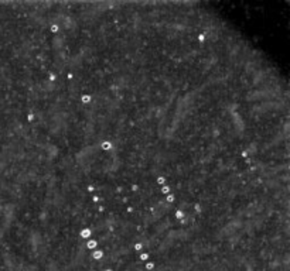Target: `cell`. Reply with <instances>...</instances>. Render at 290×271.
I'll return each instance as SVG.
<instances>
[{
	"label": "cell",
	"instance_id": "obj_5",
	"mask_svg": "<svg viewBox=\"0 0 290 271\" xmlns=\"http://www.w3.org/2000/svg\"><path fill=\"white\" fill-rule=\"evenodd\" d=\"M156 184L159 185V186H163V185H168V179L164 175H159V177L156 178Z\"/></svg>",
	"mask_w": 290,
	"mask_h": 271
},
{
	"label": "cell",
	"instance_id": "obj_9",
	"mask_svg": "<svg viewBox=\"0 0 290 271\" xmlns=\"http://www.w3.org/2000/svg\"><path fill=\"white\" fill-rule=\"evenodd\" d=\"M143 267L146 271H153L154 270V263H153L151 260H149V261H146V263L143 264Z\"/></svg>",
	"mask_w": 290,
	"mask_h": 271
},
{
	"label": "cell",
	"instance_id": "obj_6",
	"mask_svg": "<svg viewBox=\"0 0 290 271\" xmlns=\"http://www.w3.org/2000/svg\"><path fill=\"white\" fill-rule=\"evenodd\" d=\"M164 199H166L167 203H174V202L177 201V196H176V193L170 192V193H167V195H164Z\"/></svg>",
	"mask_w": 290,
	"mask_h": 271
},
{
	"label": "cell",
	"instance_id": "obj_10",
	"mask_svg": "<svg viewBox=\"0 0 290 271\" xmlns=\"http://www.w3.org/2000/svg\"><path fill=\"white\" fill-rule=\"evenodd\" d=\"M171 192V188H170V185H163V186H160V193L161 195H167V193Z\"/></svg>",
	"mask_w": 290,
	"mask_h": 271
},
{
	"label": "cell",
	"instance_id": "obj_3",
	"mask_svg": "<svg viewBox=\"0 0 290 271\" xmlns=\"http://www.w3.org/2000/svg\"><path fill=\"white\" fill-rule=\"evenodd\" d=\"M99 147H101V150H103V151H110L112 147H113V144L110 143L109 140H102L101 144H99Z\"/></svg>",
	"mask_w": 290,
	"mask_h": 271
},
{
	"label": "cell",
	"instance_id": "obj_4",
	"mask_svg": "<svg viewBox=\"0 0 290 271\" xmlns=\"http://www.w3.org/2000/svg\"><path fill=\"white\" fill-rule=\"evenodd\" d=\"M91 100H92V98H91V95L89 93H84L79 96V102L82 103V105H88V103H91Z\"/></svg>",
	"mask_w": 290,
	"mask_h": 271
},
{
	"label": "cell",
	"instance_id": "obj_11",
	"mask_svg": "<svg viewBox=\"0 0 290 271\" xmlns=\"http://www.w3.org/2000/svg\"><path fill=\"white\" fill-rule=\"evenodd\" d=\"M103 271H115V270H112V268H103Z\"/></svg>",
	"mask_w": 290,
	"mask_h": 271
},
{
	"label": "cell",
	"instance_id": "obj_1",
	"mask_svg": "<svg viewBox=\"0 0 290 271\" xmlns=\"http://www.w3.org/2000/svg\"><path fill=\"white\" fill-rule=\"evenodd\" d=\"M91 259L94 260V261H99V260L103 259V250H101V249H95V250L91 251Z\"/></svg>",
	"mask_w": 290,
	"mask_h": 271
},
{
	"label": "cell",
	"instance_id": "obj_2",
	"mask_svg": "<svg viewBox=\"0 0 290 271\" xmlns=\"http://www.w3.org/2000/svg\"><path fill=\"white\" fill-rule=\"evenodd\" d=\"M98 247V243H96V240H94V239H88L85 242V249L88 251H92V250H95Z\"/></svg>",
	"mask_w": 290,
	"mask_h": 271
},
{
	"label": "cell",
	"instance_id": "obj_8",
	"mask_svg": "<svg viewBox=\"0 0 290 271\" xmlns=\"http://www.w3.org/2000/svg\"><path fill=\"white\" fill-rule=\"evenodd\" d=\"M150 260V256H149V253H146V251H142V253H139V261H142V263H146V261H149Z\"/></svg>",
	"mask_w": 290,
	"mask_h": 271
},
{
	"label": "cell",
	"instance_id": "obj_7",
	"mask_svg": "<svg viewBox=\"0 0 290 271\" xmlns=\"http://www.w3.org/2000/svg\"><path fill=\"white\" fill-rule=\"evenodd\" d=\"M185 216H187V215L184 213V210H181V209H176V212H174V218H176L177 220H183Z\"/></svg>",
	"mask_w": 290,
	"mask_h": 271
}]
</instances>
